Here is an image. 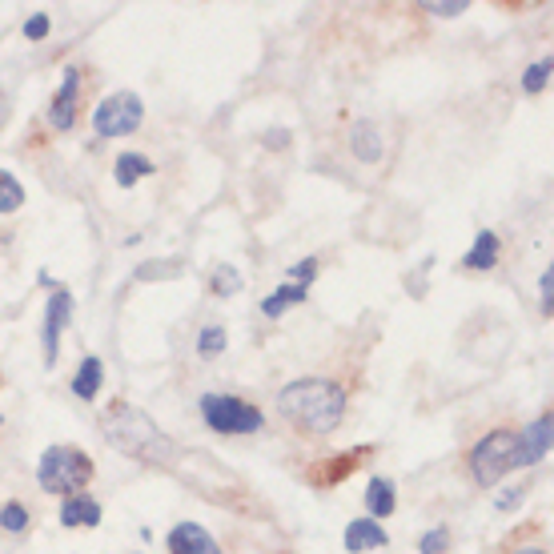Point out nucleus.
<instances>
[{
	"label": "nucleus",
	"instance_id": "1",
	"mask_svg": "<svg viewBox=\"0 0 554 554\" xmlns=\"http://www.w3.org/2000/svg\"><path fill=\"white\" fill-rule=\"evenodd\" d=\"M277 410L302 434H334L346 418V390L334 378H298L282 386Z\"/></svg>",
	"mask_w": 554,
	"mask_h": 554
},
{
	"label": "nucleus",
	"instance_id": "2",
	"mask_svg": "<svg viewBox=\"0 0 554 554\" xmlns=\"http://www.w3.org/2000/svg\"><path fill=\"white\" fill-rule=\"evenodd\" d=\"M101 434H105V442H109L113 450H121L125 458L149 462V466H169L173 454H177L173 438H169V434H165L145 410L125 406V402H117V406L105 410V418H101Z\"/></svg>",
	"mask_w": 554,
	"mask_h": 554
},
{
	"label": "nucleus",
	"instance_id": "3",
	"mask_svg": "<svg viewBox=\"0 0 554 554\" xmlns=\"http://www.w3.org/2000/svg\"><path fill=\"white\" fill-rule=\"evenodd\" d=\"M37 482L49 494H81L93 482V462L77 446H49L37 462Z\"/></svg>",
	"mask_w": 554,
	"mask_h": 554
},
{
	"label": "nucleus",
	"instance_id": "4",
	"mask_svg": "<svg viewBox=\"0 0 554 554\" xmlns=\"http://www.w3.org/2000/svg\"><path fill=\"white\" fill-rule=\"evenodd\" d=\"M510 466H518V434L514 430H490L470 450V474L478 486H498Z\"/></svg>",
	"mask_w": 554,
	"mask_h": 554
},
{
	"label": "nucleus",
	"instance_id": "5",
	"mask_svg": "<svg viewBox=\"0 0 554 554\" xmlns=\"http://www.w3.org/2000/svg\"><path fill=\"white\" fill-rule=\"evenodd\" d=\"M201 418L217 434H257L265 426V414L233 394H201Z\"/></svg>",
	"mask_w": 554,
	"mask_h": 554
},
{
	"label": "nucleus",
	"instance_id": "6",
	"mask_svg": "<svg viewBox=\"0 0 554 554\" xmlns=\"http://www.w3.org/2000/svg\"><path fill=\"white\" fill-rule=\"evenodd\" d=\"M141 121H145V105H141V97L129 93V89L105 97V101L93 109V129H97V137H129V133L141 129Z\"/></svg>",
	"mask_w": 554,
	"mask_h": 554
},
{
	"label": "nucleus",
	"instance_id": "7",
	"mask_svg": "<svg viewBox=\"0 0 554 554\" xmlns=\"http://www.w3.org/2000/svg\"><path fill=\"white\" fill-rule=\"evenodd\" d=\"M77 93H81V69H77V65H69V69L61 73V89H57L53 109H49L53 129H61V133H69V129H73V121H77Z\"/></svg>",
	"mask_w": 554,
	"mask_h": 554
},
{
	"label": "nucleus",
	"instance_id": "8",
	"mask_svg": "<svg viewBox=\"0 0 554 554\" xmlns=\"http://www.w3.org/2000/svg\"><path fill=\"white\" fill-rule=\"evenodd\" d=\"M69 318H73V298H69V290H57V294L49 298V310H45V334H41V342H45V366L57 362L61 330L69 326Z\"/></svg>",
	"mask_w": 554,
	"mask_h": 554
},
{
	"label": "nucleus",
	"instance_id": "9",
	"mask_svg": "<svg viewBox=\"0 0 554 554\" xmlns=\"http://www.w3.org/2000/svg\"><path fill=\"white\" fill-rule=\"evenodd\" d=\"M550 430H554V414L542 410V418L530 422V426L518 434V466H534V462H542V458L550 454V438H554Z\"/></svg>",
	"mask_w": 554,
	"mask_h": 554
},
{
	"label": "nucleus",
	"instance_id": "10",
	"mask_svg": "<svg viewBox=\"0 0 554 554\" xmlns=\"http://www.w3.org/2000/svg\"><path fill=\"white\" fill-rule=\"evenodd\" d=\"M165 542H169V554H221V546L201 522H177Z\"/></svg>",
	"mask_w": 554,
	"mask_h": 554
},
{
	"label": "nucleus",
	"instance_id": "11",
	"mask_svg": "<svg viewBox=\"0 0 554 554\" xmlns=\"http://www.w3.org/2000/svg\"><path fill=\"white\" fill-rule=\"evenodd\" d=\"M350 153L362 161V165H378L386 157V141H382V129L374 121H354L350 125Z\"/></svg>",
	"mask_w": 554,
	"mask_h": 554
},
{
	"label": "nucleus",
	"instance_id": "12",
	"mask_svg": "<svg viewBox=\"0 0 554 554\" xmlns=\"http://www.w3.org/2000/svg\"><path fill=\"white\" fill-rule=\"evenodd\" d=\"M342 542H346L350 554H366V550H382V546L390 542V534H386L382 522H374V518H354V522L346 526Z\"/></svg>",
	"mask_w": 554,
	"mask_h": 554
},
{
	"label": "nucleus",
	"instance_id": "13",
	"mask_svg": "<svg viewBox=\"0 0 554 554\" xmlns=\"http://www.w3.org/2000/svg\"><path fill=\"white\" fill-rule=\"evenodd\" d=\"M370 454V446H358V450H350V454H338V458H326L330 466H318V470H310V482L314 486H334V482H342L346 474H354L358 470V462Z\"/></svg>",
	"mask_w": 554,
	"mask_h": 554
},
{
	"label": "nucleus",
	"instance_id": "14",
	"mask_svg": "<svg viewBox=\"0 0 554 554\" xmlns=\"http://www.w3.org/2000/svg\"><path fill=\"white\" fill-rule=\"evenodd\" d=\"M366 510H370V518L374 522H382V518H390L394 510H398V486H394V478H370V486H366Z\"/></svg>",
	"mask_w": 554,
	"mask_h": 554
},
{
	"label": "nucleus",
	"instance_id": "15",
	"mask_svg": "<svg viewBox=\"0 0 554 554\" xmlns=\"http://www.w3.org/2000/svg\"><path fill=\"white\" fill-rule=\"evenodd\" d=\"M61 522L81 530V526H101V506L89 498V494H69L61 502Z\"/></svg>",
	"mask_w": 554,
	"mask_h": 554
},
{
	"label": "nucleus",
	"instance_id": "16",
	"mask_svg": "<svg viewBox=\"0 0 554 554\" xmlns=\"http://www.w3.org/2000/svg\"><path fill=\"white\" fill-rule=\"evenodd\" d=\"M498 265V237L490 233V229H482L478 237H474V245L466 249V257H462V269H494Z\"/></svg>",
	"mask_w": 554,
	"mask_h": 554
},
{
	"label": "nucleus",
	"instance_id": "17",
	"mask_svg": "<svg viewBox=\"0 0 554 554\" xmlns=\"http://www.w3.org/2000/svg\"><path fill=\"white\" fill-rule=\"evenodd\" d=\"M101 382H105V362L101 358H85L81 370H77V378H73V394L81 402H93L101 394Z\"/></svg>",
	"mask_w": 554,
	"mask_h": 554
},
{
	"label": "nucleus",
	"instance_id": "18",
	"mask_svg": "<svg viewBox=\"0 0 554 554\" xmlns=\"http://www.w3.org/2000/svg\"><path fill=\"white\" fill-rule=\"evenodd\" d=\"M306 298H310V290H306V286H290V282H286V286H277V290L261 302V314H265V318H282L290 306H302Z\"/></svg>",
	"mask_w": 554,
	"mask_h": 554
},
{
	"label": "nucleus",
	"instance_id": "19",
	"mask_svg": "<svg viewBox=\"0 0 554 554\" xmlns=\"http://www.w3.org/2000/svg\"><path fill=\"white\" fill-rule=\"evenodd\" d=\"M113 169H117V185H121V189H133L141 177L157 173V169H153V161H149V157H141V153H121Z\"/></svg>",
	"mask_w": 554,
	"mask_h": 554
},
{
	"label": "nucleus",
	"instance_id": "20",
	"mask_svg": "<svg viewBox=\"0 0 554 554\" xmlns=\"http://www.w3.org/2000/svg\"><path fill=\"white\" fill-rule=\"evenodd\" d=\"M21 205H25V185L9 169H0V213H17Z\"/></svg>",
	"mask_w": 554,
	"mask_h": 554
},
{
	"label": "nucleus",
	"instance_id": "21",
	"mask_svg": "<svg viewBox=\"0 0 554 554\" xmlns=\"http://www.w3.org/2000/svg\"><path fill=\"white\" fill-rule=\"evenodd\" d=\"M209 290H213L217 298H233V294H241V273H237L233 265H217L213 277H209Z\"/></svg>",
	"mask_w": 554,
	"mask_h": 554
},
{
	"label": "nucleus",
	"instance_id": "22",
	"mask_svg": "<svg viewBox=\"0 0 554 554\" xmlns=\"http://www.w3.org/2000/svg\"><path fill=\"white\" fill-rule=\"evenodd\" d=\"M550 69H554V61L550 57H542V61H534L526 73H522V93H542L546 85H550Z\"/></svg>",
	"mask_w": 554,
	"mask_h": 554
},
{
	"label": "nucleus",
	"instance_id": "23",
	"mask_svg": "<svg viewBox=\"0 0 554 554\" xmlns=\"http://www.w3.org/2000/svg\"><path fill=\"white\" fill-rule=\"evenodd\" d=\"M225 346H229V338H225L221 326H205V330L197 334V354H201V358H217V354H225Z\"/></svg>",
	"mask_w": 554,
	"mask_h": 554
},
{
	"label": "nucleus",
	"instance_id": "24",
	"mask_svg": "<svg viewBox=\"0 0 554 554\" xmlns=\"http://www.w3.org/2000/svg\"><path fill=\"white\" fill-rule=\"evenodd\" d=\"M29 510L21 506V502H5V506H0V526H5L9 534H21V530H29Z\"/></svg>",
	"mask_w": 554,
	"mask_h": 554
},
{
	"label": "nucleus",
	"instance_id": "25",
	"mask_svg": "<svg viewBox=\"0 0 554 554\" xmlns=\"http://www.w3.org/2000/svg\"><path fill=\"white\" fill-rule=\"evenodd\" d=\"M318 257H302L294 269H286V277H290V286H306L310 290V282H314V277H318Z\"/></svg>",
	"mask_w": 554,
	"mask_h": 554
},
{
	"label": "nucleus",
	"instance_id": "26",
	"mask_svg": "<svg viewBox=\"0 0 554 554\" xmlns=\"http://www.w3.org/2000/svg\"><path fill=\"white\" fill-rule=\"evenodd\" d=\"M446 546H450V530L446 526H434V530H426L418 538V550L422 554H446Z\"/></svg>",
	"mask_w": 554,
	"mask_h": 554
},
{
	"label": "nucleus",
	"instance_id": "27",
	"mask_svg": "<svg viewBox=\"0 0 554 554\" xmlns=\"http://www.w3.org/2000/svg\"><path fill=\"white\" fill-rule=\"evenodd\" d=\"M538 294H542V318H550V310H554V269H542Z\"/></svg>",
	"mask_w": 554,
	"mask_h": 554
},
{
	"label": "nucleus",
	"instance_id": "28",
	"mask_svg": "<svg viewBox=\"0 0 554 554\" xmlns=\"http://www.w3.org/2000/svg\"><path fill=\"white\" fill-rule=\"evenodd\" d=\"M422 9H426V13H434V17H458V13H466L470 5H466V0H450V5H438V0H426Z\"/></svg>",
	"mask_w": 554,
	"mask_h": 554
},
{
	"label": "nucleus",
	"instance_id": "29",
	"mask_svg": "<svg viewBox=\"0 0 554 554\" xmlns=\"http://www.w3.org/2000/svg\"><path fill=\"white\" fill-rule=\"evenodd\" d=\"M25 37H29V41H45V37H49V17H45V13L29 17V21H25Z\"/></svg>",
	"mask_w": 554,
	"mask_h": 554
},
{
	"label": "nucleus",
	"instance_id": "30",
	"mask_svg": "<svg viewBox=\"0 0 554 554\" xmlns=\"http://www.w3.org/2000/svg\"><path fill=\"white\" fill-rule=\"evenodd\" d=\"M169 265H177V261H165V265H157V261H145V265H137V282H149V277H161V273H177V269H169Z\"/></svg>",
	"mask_w": 554,
	"mask_h": 554
},
{
	"label": "nucleus",
	"instance_id": "31",
	"mask_svg": "<svg viewBox=\"0 0 554 554\" xmlns=\"http://www.w3.org/2000/svg\"><path fill=\"white\" fill-rule=\"evenodd\" d=\"M290 145V129H269L265 133V149H286Z\"/></svg>",
	"mask_w": 554,
	"mask_h": 554
},
{
	"label": "nucleus",
	"instance_id": "32",
	"mask_svg": "<svg viewBox=\"0 0 554 554\" xmlns=\"http://www.w3.org/2000/svg\"><path fill=\"white\" fill-rule=\"evenodd\" d=\"M522 494H526V490H522V486H514V490H506L494 506H498V510H510V506H518V502H522Z\"/></svg>",
	"mask_w": 554,
	"mask_h": 554
},
{
	"label": "nucleus",
	"instance_id": "33",
	"mask_svg": "<svg viewBox=\"0 0 554 554\" xmlns=\"http://www.w3.org/2000/svg\"><path fill=\"white\" fill-rule=\"evenodd\" d=\"M514 554H550V550H538V546H526V550H514Z\"/></svg>",
	"mask_w": 554,
	"mask_h": 554
},
{
	"label": "nucleus",
	"instance_id": "34",
	"mask_svg": "<svg viewBox=\"0 0 554 554\" xmlns=\"http://www.w3.org/2000/svg\"><path fill=\"white\" fill-rule=\"evenodd\" d=\"M0 422H5V418H0Z\"/></svg>",
	"mask_w": 554,
	"mask_h": 554
}]
</instances>
